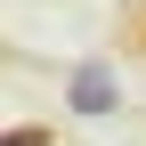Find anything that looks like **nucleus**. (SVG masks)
<instances>
[{
  "label": "nucleus",
  "mask_w": 146,
  "mask_h": 146,
  "mask_svg": "<svg viewBox=\"0 0 146 146\" xmlns=\"http://www.w3.org/2000/svg\"><path fill=\"white\" fill-rule=\"evenodd\" d=\"M65 106H73L81 122H106V114L122 106V81H114L106 65H81V73H73V89H65Z\"/></svg>",
  "instance_id": "nucleus-1"
},
{
  "label": "nucleus",
  "mask_w": 146,
  "mask_h": 146,
  "mask_svg": "<svg viewBox=\"0 0 146 146\" xmlns=\"http://www.w3.org/2000/svg\"><path fill=\"white\" fill-rule=\"evenodd\" d=\"M0 146H57V130H49V122H16Z\"/></svg>",
  "instance_id": "nucleus-2"
}]
</instances>
